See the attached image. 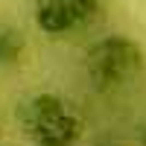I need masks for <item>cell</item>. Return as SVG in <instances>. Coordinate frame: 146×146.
<instances>
[{
  "instance_id": "cell-2",
  "label": "cell",
  "mask_w": 146,
  "mask_h": 146,
  "mask_svg": "<svg viewBox=\"0 0 146 146\" xmlns=\"http://www.w3.org/2000/svg\"><path fill=\"white\" fill-rule=\"evenodd\" d=\"M88 76L100 88H123L143 70V50L129 35H105L88 50Z\"/></svg>"
},
{
  "instance_id": "cell-1",
  "label": "cell",
  "mask_w": 146,
  "mask_h": 146,
  "mask_svg": "<svg viewBox=\"0 0 146 146\" xmlns=\"http://www.w3.org/2000/svg\"><path fill=\"white\" fill-rule=\"evenodd\" d=\"M21 129L35 146H76L82 137L79 117L67 108L64 100L53 94L29 96L21 105Z\"/></svg>"
},
{
  "instance_id": "cell-3",
  "label": "cell",
  "mask_w": 146,
  "mask_h": 146,
  "mask_svg": "<svg viewBox=\"0 0 146 146\" xmlns=\"http://www.w3.org/2000/svg\"><path fill=\"white\" fill-rule=\"evenodd\" d=\"M96 12L100 0H35V27L44 35H67L85 27Z\"/></svg>"
},
{
  "instance_id": "cell-4",
  "label": "cell",
  "mask_w": 146,
  "mask_h": 146,
  "mask_svg": "<svg viewBox=\"0 0 146 146\" xmlns=\"http://www.w3.org/2000/svg\"><path fill=\"white\" fill-rule=\"evenodd\" d=\"M23 47H27L23 32L12 21L0 18V67H3V64H15L18 58L23 56Z\"/></svg>"
},
{
  "instance_id": "cell-5",
  "label": "cell",
  "mask_w": 146,
  "mask_h": 146,
  "mask_svg": "<svg viewBox=\"0 0 146 146\" xmlns=\"http://www.w3.org/2000/svg\"><path fill=\"white\" fill-rule=\"evenodd\" d=\"M140 146H146V123H143V129H140Z\"/></svg>"
},
{
  "instance_id": "cell-6",
  "label": "cell",
  "mask_w": 146,
  "mask_h": 146,
  "mask_svg": "<svg viewBox=\"0 0 146 146\" xmlns=\"http://www.w3.org/2000/svg\"><path fill=\"white\" fill-rule=\"evenodd\" d=\"M105 146H114V143H105Z\"/></svg>"
}]
</instances>
